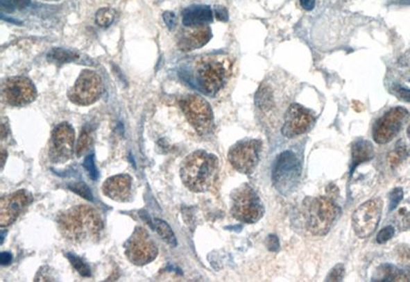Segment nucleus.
Masks as SVG:
<instances>
[{
    "mask_svg": "<svg viewBox=\"0 0 410 282\" xmlns=\"http://www.w3.org/2000/svg\"><path fill=\"white\" fill-rule=\"evenodd\" d=\"M58 225L62 235L75 244L96 242L104 229L98 210L85 204L63 213L58 219Z\"/></svg>",
    "mask_w": 410,
    "mask_h": 282,
    "instance_id": "1",
    "label": "nucleus"
},
{
    "mask_svg": "<svg viewBox=\"0 0 410 282\" xmlns=\"http://www.w3.org/2000/svg\"><path fill=\"white\" fill-rule=\"evenodd\" d=\"M218 157L198 150L182 161L181 179L185 186L193 192H205L214 187L219 176Z\"/></svg>",
    "mask_w": 410,
    "mask_h": 282,
    "instance_id": "2",
    "label": "nucleus"
},
{
    "mask_svg": "<svg viewBox=\"0 0 410 282\" xmlns=\"http://www.w3.org/2000/svg\"><path fill=\"white\" fill-rule=\"evenodd\" d=\"M232 73V62L223 55L201 58L195 65V81L201 92L216 96L228 83Z\"/></svg>",
    "mask_w": 410,
    "mask_h": 282,
    "instance_id": "3",
    "label": "nucleus"
},
{
    "mask_svg": "<svg viewBox=\"0 0 410 282\" xmlns=\"http://www.w3.org/2000/svg\"><path fill=\"white\" fill-rule=\"evenodd\" d=\"M340 213L332 198L326 196L309 199L305 204L307 229L315 236H323L330 232Z\"/></svg>",
    "mask_w": 410,
    "mask_h": 282,
    "instance_id": "4",
    "label": "nucleus"
},
{
    "mask_svg": "<svg viewBox=\"0 0 410 282\" xmlns=\"http://www.w3.org/2000/svg\"><path fill=\"white\" fill-rule=\"evenodd\" d=\"M275 76L268 77L266 81L259 85V90L255 92V108L259 111V115L263 117L272 119L276 117L279 114L283 115L284 117V108L289 109V107H285L287 101L289 100V94H281V83H278Z\"/></svg>",
    "mask_w": 410,
    "mask_h": 282,
    "instance_id": "5",
    "label": "nucleus"
},
{
    "mask_svg": "<svg viewBox=\"0 0 410 282\" xmlns=\"http://www.w3.org/2000/svg\"><path fill=\"white\" fill-rule=\"evenodd\" d=\"M231 214L244 223H257L265 214V206L255 189L244 184L232 193Z\"/></svg>",
    "mask_w": 410,
    "mask_h": 282,
    "instance_id": "6",
    "label": "nucleus"
},
{
    "mask_svg": "<svg viewBox=\"0 0 410 282\" xmlns=\"http://www.w3.org/2000/svg\"><path fill=\"white\" fill-rule=\"evenodd\" d=\"M300 173L302 165L295 153H281L277 157L272 169V182L275 188L282 194H289L298 186Z\"/></svg>",
    "mask_w": 410,
    "mask_h": 282,
    "instance_id": "7",
    "label": "nucleus"
},
{
    "mask_svg": "<svg viewBox=\"0 0 410 282\" xmlns=\"http://www.w3.org/2000/svg\"><path fill=\"white\" fill-rule=\"evenodd\" d=\"M104 92L102 77L92 70H83L76 83L69 90L71 102L79 106H89L96 103Z\"/></svg>",
    "mask_w": 410,
    "mask_h": 282,
    "instance_id": "8",
    "label": "nucleus"
},
{
    "mask_svg": "<svg viewBox=\"0 0 410 282\" xmlns=\"http://www.w3.org/2000/svg\"><path fill=\"white\" fill-rule=\"evenodd\" d=\"M182 112L189 124L201 135L212 133L214 128V113L210 105L198 96H189L181 102Z\"/></svg>",
    "mask_w": 410,
    "mask_h": 282,
    "instance_id": "9",
    "label": "nucleus"
},
{
    "mask_svg": "<svg viewBox=\"0 0 410 282\" xmlns=\"http://www.w3.org/2000/svg\"><path fill=\"white\" fill-rule=\"evenodd\" d=\"M126 255L137 266H144L156 259L158 249L153 239L144 228H137L126 243Z\"/></svg>",
    "mask_w": 410,
    "mask_h": 282,
    "instance_id": "10",
    "label": "nucleus"
},
{
    "mask_svg": "<svg viewBox=\"0 0 410 282\" xmlns=\"http://www.w3.org/2000/svg\"><path fill=\"white\" fill-rule=\"evenodd\" d=\"M262 145L259 140H244L232 146L228 153L232 167L239 173L253 174L259 165Z\"/></svg>",
    "mask_w": 410,
    "mask_h": 282,
    "instance_id": "11",
    "label": "nucleus"
},
{
    "mask_svg": "<svg viewBox=\"0 0 410 282\" xmlns=\"http://www.w3.org/2000/svg\"><path fill=\"white\" fill-rule=\"evenodd\" d=\"M383 206L381 198H373L364 202L354 212L352 225L358 238H367L375 232L381 219Z\"/></svg>",
    "mask_w": 410,
    "mask_h": 282,
    "instance_id": "12",
    "label": "nucleus"
},
{
    "mask_svg": "<svg viewBox=\"0 0 410 282\" xmlns=\"http://www.w3.org/2000/svg\"><path fill=\"white\" fill-rule=\"evenodd\" d=\"M409 112L403 107L388 110L373 124V138L375 143L387 144L392 141L409 120Z\"/></svg>",
    "mask_w": 410,
    "mask_h": 282,
    "instance_id": "13",
    "label": "nucleus"
},
{
    "mask_svg": "<svg viewBox=\"0 0 410 282\" xmlns=\"http://www.w3.org/2000/svg\"><path fill=\"white\" fill-rule=\"evenodd\" d=\"M75 131L66 122L55 126L49 141V158L53 163H64L74 154Z\"/></svg>",
    "mask_w": 410,
    "mask_h": 282,
    "instance_id": "14",
    "label": "nucleus"
},
{
    "mask_svg": "<svg viewBox=\"0 0 410 282\" xmlns=\"http://www.w3.org/2000/svg\"><path fill=\"white\" fill-rule=\"evenodd\" d=\"M314 122V115L310 110L298 104H291L285 112L281 131L284 137L293 139L311 130Z\"/></svg>",
    "mask_w": 410,
    "mask_h": 282,
    "instance_id": "15",
    "label": "nucleus"
},
{
    "mask_svg": "<svg viewBox=\"0 0 410 282\" xmlns=\"http://www.w3.org/2000/svg\"><path fill=\"white\" fill-rule=\"evenodd\" d=\"M2 97L10 106L21 107L33 102L37 97V92L29 79L12 77L4 83Z\"/></svg>",
    "mask_w": 410,
    "mask_h": 282,
    "instance_id": "16",
    "label": "nucleus"
},
{
    "mask_svg": "<svg viewBox=\"0 0 410 282\" xmlns=\"http://www.w3.org/2000/svg\"><path fill=\"white\" fill-rule=\"evenodd\" d=\"M31 195L25 190L2 197L0 204V226L8 227L17 221L31 202Z\"/></svg>",
    "mask_w": 410,
    "mask_h": 282,
    "instance_id": "17",
    "label": "nucleus"
},
{
    "mask_svg": "<svg viewBox=\"0 0 410 282\" xmlns=\"http://www.w3.org/2000/svg\"><path fill=\"white\" fill-rule=\"evenodd\" d=\"M103 193L118 202L130 201L132 198L133 179L128 174L111 176L103 184Z\"/></svg>",
    "mask_w": 410,
    "mask_h": 282,
    "instance_id": "18",
    "label": "nucleus"
},
{
    "mask_svg": "<svg viewBox=\"0 0 410 282\" xmlns=\"http://www.w3.org/2000/svg\"><path fill=\"white\" fill-rule=\"evenodd\" d=\"M210 38H212V30L208 26L195 28L187 27V29L180 34L178 44L182 51H194V49L203 47V45L207 44Z\"/></svg>",
    "mask_w": 410,
    "mask_h": 282,
    "instance_id": "19",
    "label": "nucleus"
},
{
    "mask_svg": "<svg viewBox=\"0 0 410 282\" xmlns=\"http://www.w3.org/2000/svg\"><path fill=\"white\" fill-rule=\"evenodd\" d=\"M214 15L208 6H192L182 14V24L186 27H203L212 22Z\"/></svg>",
    "mask_w": 410,
    "mask_h": 282,
    "instance_id": "20",
    "label": "nucleus"
},
{
    "mask_svg": "<svg viewBox=\"0 0 410 282\" xmlns=\"http://www.w3.org/2000/svg\"><path fill=\"white\" fill-rule=\"evenodd\" d=\"M375 155L373 144L366 140L355 142L352 148V167H357L360 163L370 160Z\"/></svg>",
    "mask_w": 410,
    "mask_h": 282,
    "instance_id": "21",
    "label": "nucleus"
},
{
    "mask_svg": "<svg viewBox=\"0 0 410 282\" xmlns=\"http://www.w3.org/2000/svg\"><path fill=\"white\" fill-rule=\"evenodd\" d=\"M382 276L379 277V281H410V276L402 271L398 270L391 265H385L382 267Z\"/></svg>",
    "mask_w": 410,
    "mask_h": 282,
    "instance_id": "22",
    "label": "nucleus"
},
{
    "mask_svg": "<svg viewBox=\"0 0 410 282\" xmlns=\"http://www.w3.org/2000/svg\"><path fill=\"white\" fill-rule=\"evenodd\" d=\"M154 226H155L156 231L158 232L163 240L166 241L171 247L177 245V238H176L175 233H173V229L166 222L156 219L154 221Z\"/></svg>",
    "mask_w": 410,
    "mask_h": 282,
    "instance_id": "23",
    "label": "nucleus"
},
{
    "mask_svg": "<svg viewBox=\"0 0 410 282\" xmlns=\"http://www.w3.org/2000/svg\"><path fill=\"white\" fill-rule=\"evenodd\" d=\"M49 61L55 64L68 63L74 61L78 58V55L74 51H66V49H55L49 53Z\"/></svg>",
    "mask_w": 410,
    "mask_h": 282,
    "instance_id": "24",
    "label": "nucleus"
},
{
    "mask_svg": "<svg viewBox=\"0 0 410 282\" xmlns=\"http://www.w3.org/2000/svg\"><path fill=\"white\" fill-rule=\"evenodd\" d=\"M92 143V131L87 130V128H85V130L81 131L80 137H79L78 141H77L76 149H75L77 157H81L89 151Z\"/></svg>",
    "mask_w": 410,
    "mask_h": 282,
    "instance_id": "25",
    "label": "nucleus"
},
{
    "mask_svg": "<svg viewBox=\"0 0 410 282\" xmlns=\"http://www.w3.org/2000/svg\"><path fill=\"white\" fill-rule=\"evenodd\" d=\"M114 12L110 8H101L96 15V23L101 27H108L114 21Z\"/></svg>",
    "mask_w": 410,
    "mask_h": 282,
    "instance_id": "26",
    "label": "nucleus"
},
{
    "mask_svg": "<svg viewBox=\"0 0 410 282\" xmlns=\"http://www.w3.org/2000/svg\"><path fill=\"white\" fill-rule=\"evenodd\" d=\"M68 260H70L71 265H72L73 268L79 273V274L83 275L85 277H89L91 276V269L89 267L83 262L80 258L77 257V256L73 255V254H67Z\"/></svg>",
    "mask_w": 410,
    "mask_h": 282,
    "instance_id": "27",
    "label": "nucleus"
},
{
    "mask_svg": "<svg viewBox=\"0 0 410 282\" xmlns=\"http://www.w3.org/2000/svg\"><path fill=\"white\" fill-rule=\"evenodd\" d=\"M69 189H70L71 191H73V192L83 196L85 199L91 200V201L94 200L91 190H89V187H87L85 183H74V184L69 185Z\"/></svg>",
    "mask_w": 410,
    "mask_h": 282,
    "instance_id": "28",
    "label": "nucleus"
},
{
    "mask_svg": "<svg viewBox=\"0 0 410 282\" xmlns=\"http://www.w3.org/2000/svg\"><path fill=\"white\" fill-rule=\"evenodd\" d=\"M29 4L28 0H1V8L3 10H16V8H26Z\"/></svg>",
    "mask_w": 410,
    "mask_h": 282,
    "instance_id": "29",
    "label": "nucleus"
},
{
    "mask_svg": "<svg viewBox=\"0 0 410 282\" xmlns=\"http://www.w3.org/2000/svg\"><path fill=\"white\" fill-rule=\"evenodd\" d=\"M343 275H345V266L343 264L336 265L328 273L325 281H342Z\"/></svg>",
    "mask_w": 410,
    "mask_h": 282,
    "instance_id": "30",
    "label": "nucleus"
},
{
    "mask_svg": "<svg viewBox=\"0 0 410 282\" xmlns=\"http://www.w3.org/2000/svg\"><path fill=\"white\" fill-rule=\"evenodd\" d=\"M85 169H87V173H89V176L92 179V180L96 181L98 179V169H96V165H94V154L89 155V156L85 158Z\"/></svg>",
    "mask_w": 410,
    "mask_h": 282,
    "instance_id": "31",
    "label": "nucleus"
},
{
    "mask_svg": "<svg viewBox=\"0 0 410 282\" xmlns=\"http://www.w3.org/2000/svg\"><path fill=\"white\" fill-rule=\"evenodd\" d=\"M394 234V227H392V226H387V227L383 228V229L379 231V233L377 234V242L383 244V243H386L387 241L390 240L391 238H393Z\"/></svg>",
    "mask_w": 410,
    "mask_h": 282,
    "instance_id": "32",
    "label": "nucleus"
},
{
    "mask_svg": "<svg viewBox=\"0 0 410 282\" xmlns=\"http://www.w3.org/2000/svg\"><path fill=\"white\" fill-rule=\"evenodd\" d=\"M403 199V190L401 188H396L390 193V210H395Z\"/></svg>",
    "mask_w": 410,
    "mask_h": 282,
    "instance_id": "33",
    "label": "nucleus"
},
{
    "mask_svg": "<svg viewBox=\"0 0 410 282\" xmlns=\"http://www.w3.org/2000/svg\"><path fill=\"white\" fill-rule=\"evenodd\" d=\"M397 96L401 99V100L405 101V102L410 103V90L407 88H399L396 90Z\"/></svg>",
    "mask_w": 410,
    "mask_h": 282,
    "instance_id": "34",
    "label": "nucleus"
},
{
    "mask_svg": "<svg viewBox=\"0 0 410 282\" xmlns=\"http://www.w3.org/2000/svg\"><path fill=\"white\" fill-rule=\"evenodd\" d=\"M267 245L268 247H269V249H271V251H276V249H278L279 247L278 238L273 235L269 236L267 240Z\"/></svg>",
    "mask_w": 410,
    "mask_h": 282,
    "instance_id": "35",
    "label": "nucleus"
},
{
    "mask_svg": "<svg viewBox=\"0 0 410 282\" xmlns=\"http://www.w3.org/2000/svg\"><path fill=\"white\" fill-rule=\"evenodd\" d=\"M300 6L307 10H311L314 8L315 0H300Z\"/></svg>",
    "mask_w": 410,
    "mask_h": 282,
    "instance_id": "36",
    "label": "nucleus"
},
{
    "mask_svg": "<svg viewBox=\"0 0 410 282\" xmlns=\"http://www.w3.org/2000/svg\"><path fill=\"white\" fill-rule=\"evenodd\" d=\"M164 20L169 27H173L176 23L175 15L171 14V13H165Z\"/></svg>",
    "mask_w": 410,
    "mask_h": 282,
    "instance_id": "37",
    "label": "nucleus"
},
{
    "mask_svg": "<svg viewBox=\"0 0 410 282\" xmlns=\"http://www.w3.org/2000/svg\"><path fill=\"white\" fill-rule=\"evenodd\" d=\"M216 17L219 19V20H227L228 18V14H227L226 10L225 8H216Z\"/></svg>",
    "mask_w": 410,
    "mask_h": 282,
    "instance_id": "38",
    "label": "nucleus"
},
{
    "mask_svg": "<svg viewBox=\"0 0 410 282\" xmlns=\"http://www.w3.org/2000/svg\"><path fill=\"white\" fill-rule=\"evenodd\" d=\"M12 260V257L10 253H2L1 256H0V262H1V265H3V266L10 264Z\"/></svg>",
    "mask_w": 410,
    "mask_h": 282,
    "instance_id": "39",
    "label": "nucleus"
},
{
    "mask_svg": "<svg viewBox=\"0 0 410 282\" xmlns=\"http://www.w3.org/2000/svg\"><path fill=\"white\" fill-rule=\"evenodd\" d=\"M403 222H404L405 228H410V213L405 217L404 221Z\"/></svg>",
    "mask_w": 410,
    "mask_h": 282,
    "instance_id": "40",
    "label": "nucleus"
},
{
    "mask_svg": "<svg viewBox=\"0 0 410 282\" xmlns=\"http://www.w3.org/2000/svg\"><path fill=\"white\" fill-rule=\"evenodd\" d=\"M6 153L4 150H2V167H3L4 163H6Z\"/></svg>",
    "mask_w": 410,
    "mask_h": 282,
    "instance_id": "41",
    "label": "nucleus"
},
{
    "mask_svg": "<svg viewBox=\"0 0 410 282\" xmlns=\"http://www.w3.org/2000/svg\"><path fill=\"white\" fill-rule=\"evenodd\" d=\"M407 135H409V139L410 140V126L407 128Z\"/></svg>",
    "mask_w": 410,
    "mask_h": 282,
    "instance_id": "42",
    "label": "nucleus"
}]
</instances>
